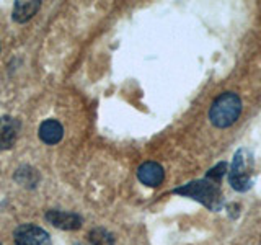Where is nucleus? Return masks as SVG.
<instances>
[{"instance_id":"nucleus-1","label":"nucleus","mask_w":261,"mask_h":245,"mask_svg":"<svg viewBox=\"0 0 261 245\" xmlns=\"http://www.w3.org/2000/svg\"><path fill=\"white\" fill-rule=\"evenodd\" d=\"M173 193L193 198L198 203L204 204V206L211 211H220V208H222V204H224V198H222V193H220L219 183L212 182V180L206 177L202 180H194V182L179 186L176 190H173Z\"/></svg>"},{"instance_id":"nucleus-2","label":"nucleus","mask_w":261,"mask_h":245,"mask_svg":"<svg viewBox=\"0 0 261 245\" xmlns=\"http://www.w3.org/2000/svg\"><path fill=\"white\" fill-rule=\"evenodd\" d=\"M242 113V100L233 92H224L219 95L209 110V119L216 128L225 129L239 119Z\"/></svg>"},{"instance_id":"nucleus-3","label":"nucleus","mask_w":261,"mask_h":245,"mask_svg":"<svg viewBox=\"0 0 261 245\" xmlns=\"http://www.w3.org/2000/svg\"><path fill=\"white\" fill-rule=\"evenodd\" d=\"M251 155L248 151L239 149L233 155L230 172H228V183L235 191H248L253 186V178H251Z\"/></svg>"},{"instance_id":"nucleus-4","label":"nucleus","mask_w":261,"mask_h":245,"mask_svg":"<svg viewBox=\"0 0 261 245\" xmlns=\"http://www.w3.org/2000/svg\"><path fill=\"white\" fill-rule=\"evenodd\" d=\"M13 240L16 245H51V237L43 227L23 224L15 229Z\"/></svg>"},{"instance_id":"nucleus-5","label":"nucleus","mask_w":261,"mask_h":245,"mask_svg":"<svg viewBox=\"0 0 261 245\" xmlns=\"http://www.w3.org/2000/svg\"><path fill=\"white\" fill-rule=\"evenodd\" d=\"M46 220L57 229L62 231H77L84 224L82 216L75 212H64V211H49L46 214Z\"/></svg>"},{"instance_id":"nucleus-6","label":"nucleus","mask_w":261,"mask_h":245,"mask_svg":"<svg viewBox=\"0 0 261 245\" xmlns=\"http://www.w3.org/2000/svg\"><path fill=\"white\" fill-rule=\"evenodd\" d=\"M137 178L145 186L157 188L162 185L163 178H165V172H163V167L157 162H144L137 168Z\"/></svg>"},{"instance_id":"nucleus-7","label":"nucleus","mask_w":261,"mask_h":245,"mask_svg":"<svg viewBox=\"0 0 261 245\" xmlns=\"http://www.w3.org/2000/svg\"><path fill=\"white\" fill-rule=\"evenodd\" d=\"M20 121L12 116L0 118V151H7L15 144L20 133Z\"/></svg>"},{"instance_id":"nucleus-8","label":"nucleus","mask_w":261,"mask_h":245,"mask_svg":"<svg viewBox=\"0 0 261 245\" xmlns=\"http://www.w3.org/2000/svg\"><path fill=\"white\" fill-rule=\"evenodd\" d=\"M64 136V129L59 121L47 119L39 126V139L46 144H57Z\"/></svg>"},{"instance_id":"nucleus-9","label":"nucleus","mask_w":261,"mask_h":245,"mask_svg":"<svg viewBox=\"0 0 261 245\" xmlns=\"http://www.w3.org/2000/svg\"><path fill=\"white\" fill-rule=\"evenodd\" d=\"M39 2L35 0V2H16L15 4V10H13V20L18 23H24L28 21L33 15H35L39 10Z\"/></svg>"},{"instance_id":"nucleus-10","label":"nucleus","mask_w":261,"mask_h":245,"mask_svg":"<svg viewBox=\"0 0 261 245\" xmlns=\"http://www.w3.org/2000/svg\"><path fill=\"white\" fill-rule=\"evenodd\" d=\"M90 245H114V237L106 229L96 227L88 234Z\"/></svg>"},{"instance_id":"nucleus-11","label":"nucleus","mask_w":261,"mask_h":245,"mask_svg":"<svg viewBox=\"0 0 261 245\" xmlns=\"http://www.w3.org/2000/svg\"><path fill=\"white\" fill-rule=\"evenodd\" d=\"M227 172V162H220L219 165H216L214 168H211L207 174H206V178L212 180V182H217L220 183V178L224 177V174Z\"/></svg>"},{"instance_id":"nucleus-12","label":"nucleus","mask_w":261,"mask_h":245,"mask_svg":"<svg viewBox=\"0 0 261 245\" xmlns=\"http://www.w3.org/2000/svg\"><path fill=\"white\" fill-rule=\"evenodd\" d=\"M75 245H82V243H75Z\"/></svg>"}]
</instances>
